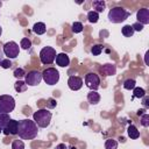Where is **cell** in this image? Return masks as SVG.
Returning <instances> with one entry per match:
<instances>
[{"label": "cell", "mask_w": 149, "mask_h": 149, "mask_svg": "<svg viewBox=\"0 0 149 149\" xmlns=\"http://www.w3.org/2000/svg\"><path fill=\"white\" fill-rule=\"evenodd\" d=\"M51 116H52L51 112L48 111L47 108L37 109V111L33 114L34 121H35V123L37 125V127H40V128H47V127L50 125Z\"/></svg>", "instance_id": "2"}, {"label": "cell", "mask_w": 149, "mask_h": 149, "mask_svg": "<svg viewBox=\"0 0 149 149\" xmlns=\"http://www.w3.org/2000/svg\"><path fill=\"white\" fill-rule=\"evenodd\" d=\"M101 72L106 76H114L116 73V66L114 64H111V63L104 64L101 68Z\"/></svg>", "instance_id": "14"}, {"label": "cell", "mask_w": 149, "mask_h": 149, "mask_svg": "<svg viewBox=\"0 0 149 149\" xmlns=\"http://www.w3.org/2000/svg\"><path fill=\"white\" fill-rule=\"evenodd\" d=\"M42 79L48 85H55L59 80V72L55 68H48L42 72Z\"/></svg>", "instance_id": "6"}, {"label": "cell", "mask_w": 149, "mask_h": 149, "mask_svg": "<svg viewBox=\"0 0 149 149\" xmlns=\"http://www.w3.org/2000/svg\"><path fill=\"white\" fill-rule=\"evenodd\" d=\"M1 34H2V28L0 27V36H1Z\"/></svg>", "instance_id": "38"}, {"label": "cell", "mask_w": 149, "mask_h": 149, "mask_svg": "<svg viewBox=\"0 0 149 149\" xmlns=\"http://www.w3.org/2000/svg\"><path fill=\"white\" fill-rule=\"evenodd\" d=\"M129 15H130L129 12H127L125 8H122V7H114V8H112L108 12V20L112 23H121Z\"/></svg>", "instance_id": "3"}, {"label": "cell", "mask_w": 149, "mask_h": 149, "mask_svg": "<svg viewBox=\"0 0 149 149\" xmlns=\"http://www.w3.org/2000/svg\"><path fill=\"white\" fill-rule=\"evenodd\" d=\"M134 87H136V81L134 79H126L123 81V88L126 90H133Z\"/></svg>", "instance_id": "23"}, {"label": "cell", "mask_w": 149, "mask_h": 149, "mask_svg": "<svg viewBox=\"0 0 149 149\" xmlns=\"http://www.w3.org/2000/svg\"><path fill=\"white\" fill-rule=\"evenodd\" d=\"M121 33H122V35L126 36V37H132V36L134 35V29H133V27H132L130 24H126V26L122 27Z\"/></svg>", "instance_id": "20"}, {"label": "cell", "mask_w": 149, "mask_h": 149, "mask_svg": "<svg viewBox=\"0 0 149 149\" xmlns=\"http://www.w3.org/2000/svg\"><path fill=\"white\" fill-rule=\"evenodd\" d=\"M15 108V99L9 94L0 95V113L9 114Z\"/></svg>", "instance_id": "4"}, {"label": "cell", "mask_w": 149, "mask_h": 149, "mask_svg": "<svg viewBox=\"0 0 149 149\" xmlns=\"http://www.w3.org/2000/svg\"><path fill=\"white\" fill-rule=\"evenodd\" d=\"M12 149H24V143L21 140H14L12 143Z\"/></svg>", "instance_id": "30"}, {"label": "cell", "mask_w": 149, "mask_h": 149, "mask_svg": "<svg viewBox=\"0 0 149 149\" xmlns=\"http://www.w3.org/2000/svg\"><path fill=\"white\" fill-rule=\"evenodd\" d=\"M83 24H81V22H73L72 23V31L73 33H76V34H78V33H81L83 31Z\"/></svg>", "instance_id": "28"}, {"label": "cell", "mask_w": 149, "mask_h": 149, "mask_svg": "<svg viewBox=\"0 0 149 149\" xmlns=\"http://www.w3.org/2000/svg\"><path fill=\"white\" fill-rule=\"evenodd\" d=\"M1 61H2V59H1V56H0V65H1Z\"/></svg>", "instance_id": "39"}, {"label": "cell", "mask_w": 149, "mask_h": 149, "mask_svg": "<svg viewBox=\"0 0 149 149\" xmlns=\"http://www.w3.org/2000/svg\"><path fill=\"white\" fill-rule=\"evenodd\" d=\"M55 61H56V64L58 66H61V68H65V66H68L70 64V58H69V56L65 52L57 54Z\"/></svg>", "instance_id": "13"}, {"label": "cell", "mask_w": 149, "mask_h": 149, "mask_svg": "<svg viewBox=\"0 0 149 149\" xmlns=\"http://www.w3.org/2000/svg\"><path fill=\"white\" fill-rule=\"evenodd\" d=\"M56 50L52 47H44L40 51V59L42 64H51L56 58Z\"/></svg>", "instance_id": "5"}, {"label": "cell", "mask_w": 149, "mask_h": 149, "mask_svg": "<svg viewBox=\"0 0 149 149\" xmlns=\"http://www.w3.org/2000/svg\"><path fill=\"white\" fill-rule=\"evenodd\" d=\"M56 105H57V101L55 99H52V98H49L48 99V101H47V107L48 108H55Z\"/></svg>", "instance_id": "33"}, {"label": "cell", "mask_w": 149, "mask_h": 149, "mask_svg": "<svg viewBox=\"0 0 149 149\" xmlns=\"http://www.w3.org/2000/svg\"><path fill=\"white\" fill-rule=\"evenodd\" d=\"M13 74H14L15 78H17V80H20L21 78H23V77L26 76V72H24V70H23L22 68H17V69L14 70Z\"/></svg>", "instance_id": "27"}, {"label": "cell", "mask_w": 149, "mask_h": 149, "mask_svg": "<svg viewBox=\"0 0 149 149\" xmlns=\"http://www.w3.org/2000/svg\"><path fill=\"white\" fill-rule=\"evenodd\" d=\"M42 80V73L37 70H31L24 76V83L27 86H37Z\"/></svg>", "instance_id": "8"}, {"label": "cell", "mask_w": 149, "mask_h": 149, "mask_svg": "<svg viewBox=\"0 0 149 149\" xmlns=\"http://www.w3.org/2000/svg\"><path fill=\"white\" fill-rule=\"evenodd\" d=\"M85 84L88 88H91V91H97L100 86V78L97 73L90 72L85 76Z\"/></svg>", "instance_id": "9"}, {"label": "cell", "mask_w": 149, "mask_h": 149, "mask_svg": "<svg viewBox=\"0 0 149 149\" xmlns=\"http://www.w3.org/2000/svg\"><path fill=\"white\" fill-rule=\"evenodd\" d=\"M136 19L139 21V23L141 24H148L149 23V9L147 8H141L137 10L136 13Z\"/></svg>", "instance_id": "12"}, {"label": "cell", "mask_w": 149, "mask_h": 149, "mask_svg": "<svg viewBox=\"0 0 149 149\" xmlns=\"http://www.w3.org/2000/svg\"><path fill=\"white\" fill-rule=\"evenodd\" d=\"M87 20H88V22H91V23H95V22H98V20H99V14H98L97 12H94V10H90V12L87 13Z\"/></svg>", "instance_id": "21"}, {"label": "cell", "mask_w": 149, "mask_h": 149, "mask_svg": "<svg viewBox=\"0 0 149 149\" xmlns=\"http://www.w3.org/2000/svg\"><path fill=\"white\" fill-rule=\"evenodd\" d=\"M47 30V27L43 22H36L34 26H33V31L37 35H43Z\"/></svg>", "instance_id": "17"}, {"label": "cell", "mask_w": 149, "mask_h": 149, "mask_svg": "<svg viewBox=\"0 0 149 149\" xmlns=\"http://www.w3.org/2000/svg\"><path fill=\"white\" fill-rule=\"evenodd\" d=\"M101 51H102V45H100V44H95L91 49V52L93 56H99L101 54Z\"/></svg>", "instance_id": "29"}, {"label": "cell", "mask_w": 149, "mask_h": 149, "mask_svg": "<svg viewBox=\"0 0 149 149\" xmlns=\"http://www.w3.org/2000/svg\"><path fill=\"white\" fill-rule=\"evenodd\" d=\"M141 125L143 126V127H148L149 126V115L146 113V114H143L142 116H141Z\"/></svg>", "instance_id": "31"}, {"label": "cell", "mask_w": 149, "mask_h": 149, "mask_svg": "<svg viewBox=\"0 0 149 149\" xmlns=\"http://www.w3.org/2000/svg\"><path fill=\"white\" fill-rule=\"evenodd\" d=\"M3 54L7 56L8 59H13L16 58L20 54V48L19 44L14 41H9L7 43L3 44Z\"/></svg>", "instance_id": "7"}, {"label": "cell", "mask_w": 149, "mask_h": 149, "mask_svg": "<svg viewBox=\"0 0 149 149\" xmlns=\"http://www.w3.org/2000/svg\"><path fill=\"white\" fill-rule=\"evenodd\" d=\"M17 134H19V137L22 140H33L38 134L37 125L35 123L34 120L23 119V120L19 121Z\"/></svg>", "instance_id": "1"}, {"label": "cell", "mask_w": 149, "mask_h": 149, "mask_svg": "<svg viewBox=\"0 0 149 149\" xmlns=\"http://www.w3.org/2000/svg\"><path fill=\"white\" fill-rule=\"evenodd\" d=\"M127 134H128V136H129L130 139H133V140H136V139H139V136H140V132L137 130V128H136L134 125L128 126V128H127Z\"/></svg>", "instance_id": "18"}, {"label": "cell", "mask_w": 149, "mask_h": 149, "mask_svg": "<svg viewBox=\"0 0 149 149\" xmlns=\"http://www.w3.org/2000/svg\"><path fill=\"white\" fill-rule=\"evenodd\" d=\"M92 7H93L94 12H97V13L99 14V13H101V12L105 10V8H106V2L102 1V0H94V1H92Z\"/></svg>", "instance_id": "16"}, {"label": "cell", "mask_w": 149, "mask_h": 149, "mask_svg": "<svg viewBox=\"0 0 149 149\" xmlns=\"http://www.w3.org/2000/svg\"><path fill=\"white\" fill-rule=\"evenodd\" d=\"M68 86L72 91H78L83 86V79L78 76H70L68 79Z\"/></svg>", "instance_id": "11"}, {"label": "cell", "mask_w": 149, "mask_h": 149, "mask_svg": "<svg viewBox=\"0 0 149 149\" xmlns=\"http://www.w3.org/2000/svg\"><path fill=\"white\" fill-rule=\"evenodd\" d=\"M105 148L106 149H118V142L113 139H108L105 142Z\"/></svg>", "instance_id": "24"}, {"label": "cell", "mask_w": 149, "mask_h": 149, "mask_svg": "<svg viewBox=\"0 0 149 149\" xmlns=\"http://www.w3.org/2000/svg\"><path fill=\"white\" fill-rule=\"evenodd\" d=\"M10 120V118H9V114H6V113H0V126H1V128H3L7 123H8V121Z\"/></svg>", "instance_id": "25"}, {"label": "cell", "mask_w": 149, "mask_h": 149, "mask_svg": "<svg viewBox=\"0 0 149 149\" xmlns=\"http://www.w3.org/2000/svg\"><path fill=\"white\" fill-rule=\"evenodd\" d=\"M143 112H144V111H143V109H141V111H139V112H137V115H140V114H142V113H143Z\"/></svg>", "instance_id": "37"}, {"label": "cell", "mask_w": 149, "mask_h": 149, "mask_svg": "<svg viewBox=\"0 0 149 149\" xmlns=\"http://www.w3.org/2000/svg\"><path fill=\"white\" fill-rule=\"evenodd\" d=\"M1 6H2V2H1V1H0V7H1Z\"/></svg>", "instance_id": "41"}, {"label": "cell", "mask_w": 149, "mask_h": 149, "mask_svg": "<svg viewBox=\"0 0 149 149\" xmlns=\"http://www.w3.org/2000/svg\"><path fill=\"white\" fill-rule=\"evenodd\" d=\"M142 99H143V100H142V104H143V106H144V107H148V106H149V102H148V101H149V98H148L147 95H144Z\"/></svg>", "instance_id": "35"}, {"label": "cell", "mask_w": 149, "mask_h": 149, "mask_svg": "<svg viewBox=\"0 0 149 149\" xmlns=\"http://www.w3.org/2000/svg\"><path fill=\"white\" fill-rule=\"evenodd\" d=\"M87 101L91 105H97L100 101V94L97 91H90L87 93Z\"/></svg>", "instance_id": "15"}, {"label": "cell", "mask_w": 149, "mask_h": 149, "mask_svg": "<svg viewBox=\"0 0 149 149\" xmlns=\"http://www.w3.org/2000/svg\"><path fill=\"white\" fill-rule=\"evenodd\" d=\"M55 149H66V146H65L64 143H59L58 146H56Z\"/></svg>", "instance_id": "36"}, {"label": "cell", "mask_w": 149, "mask_h": 149, "mask_svg": "<svg viewBox=\"0 0 149 149\" xmlns=\"http://www.w3.org/2000/svg\"><path fill=\"white\" fill-rule=\"evenodd\" d=\"M132 27H133L134 31H142L143 30V24H141L139 22H135L134 24H132Z\"/></svg>", "instance_id": "34"}, {"label": "cell", "mask_w": 149, "mask_h": 149, "mask_svg": "<svg viewBox=\"0 0 149 149\" xmlns=\"http://www.w3.org/2000/svg\"><path fill=\"white\" fill-rule=\"evenodd\" d=\"M1 68H3V69H9L10 66H12V62H10V59H2L1 61V65H0Z\"/></svg>", "instance_id": "32"}, {"label": "cell", "mask_w": 149, "mask_h": 149, "mask_svg": "<svg viewBox=\"0 0 149 149\" xmlns=\"http://www.w3.org/2000/svg\"><path fill=\"white\" fill-rule=\"evenodd\" d=\"M27 84L23 81V80H16V83L14 84V88H15V91L16 92H19V93H21V92H24L26 90H27Z\"/></svg>", "instance_id": "19"}, {"label": "cell", "mask_w": 149, "mask_h": 149, "mask_svg": "<svg viewBox=\"0 0 149 149\" xmlns=\"http://www.w3.org/2000/svg\"><path fill=\"white\" fill-rule=\"evenodd\" d=\"M17 128H19V121L10 119L8 123L2 128V133L5 135H16L17 134Z\"/></svg>", "instance_id": "10"}, {"label": "cell", "mask_w": 149, "mask_h": 149, "mask_svg": "<svg viewBox=\"0 0 149 149\" xmlns=\"http://www.w3.org/2000/svg\"><path fill=\"white\" fill-rule=\"evenodd\" d=\"M146 95V91L142 87H134L133 88V98H143Z\"/></svg>", "instance_id": "22"}, {"label": "cell", "mask_w": 149, "mask_h": 149, "mask_svg": "<svg viewBox=\"0 0 149 149\" xmlns=\"http://www.w3.org/2000/svg\"><path fill=\"white\" fill-rule=\"evenodd\" d=\"M20 47H21L22 49H24V50H28V49H30V47H31V41H30L28 37H23V38L21 40Z\"/></svg>", "instance_id": "26"}, {"label": "cell", "mask_w": 149, "mask_h": 149, "mask_svg": "<svg viewBox=\"0 0 149 149\" xmlns=\"http://www.w3.org/2000/svg\"><path fill=\"white\" fill-rule=\"evenodd\" d=\"M1 132H2V128H1V126H0V133H1Z\"/></svg>", "instance_id": "40"}]
</instances>
